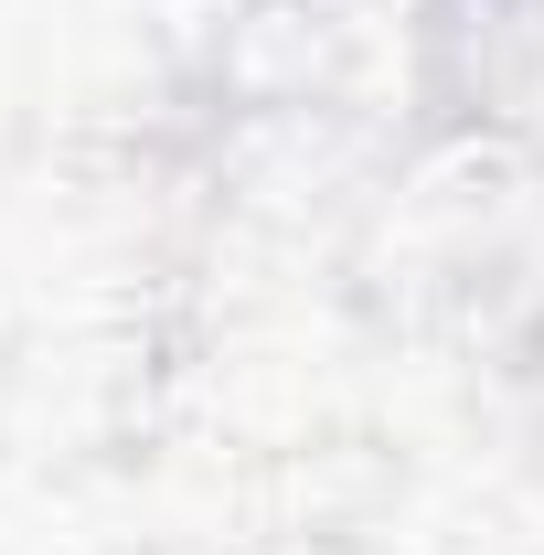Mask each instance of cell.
<instances>
[{
  "mask_svg": "<svg viewBox=\"0 0 544 555\" xmlns=\"http://www.w3.org/2000/svg\"><path fill=\"white\" fill-rule=\"evenodd\" d=\"M406 107L438 150L544 160V0H406Z\"/></svg>",
  "mask_w": 544,
  "mask_h": 555,
  "instance_id": "obj_1",
  "label": "cell"
}]
</instances>
